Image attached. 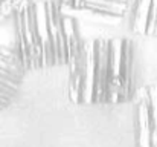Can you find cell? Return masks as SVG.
Here are the masks:
<instances>
[{"label":"cell","mask_w":157,"mask_h":147,"mask_svg":"<svg viewBox=\"0 0 157 147\" xmlns=\"http://www.w3.org/2000/svg\"><path fill=\"white\" fill-rule=\"evenodd\" d=\"M110 69V40H95V95L93 103L107 101V84Z\"/></svg>","instance_id":"1"},{"label":"cell","mask_w":157,"mask_h":147,"mask_svg":"<svg viewBox=\"0 0 157 147\" xmlns=\"http://www.w3.org/2000/svg\"><path fill=\"white\" fill-rule=\"evenodd\" d=\"M124 51V39L110 40V69H108V84H107V101L105 103H122L121 88V61Z\"/></svg>","instance_id":"3"},{"label":"cell","mask_w":157,"mask_h":147,"mask_svg":"<svg viewBox=\"0 0 157 147\" xmlns=\"http://www.w3.org/2000/svg\"><path fill=\"white\" fill-rule=\"evenodd\" d=\"M133 51L131 42L124 39V51L121 61V88H122V101L131 97L133 91Z\"/></svg>","instance_id":"8"},{"label":"cell","mask_w":157,"mask_h":147,"mask_svg":"<svg viewBox=\"0 0 157 147\" xmlns=\"http://www.w3.org/2000/svg\"><path fill=\"white\" fill-rule=\"evenodd\" d=\"M148 97H150V113H151V143L153 147H157V86H153L148 89Z\"/></svg>","instance_id":"10"},{"label":"cell","mask_w":157,"mask_h":147,"mask_svg":"<svg viewBox=\"0 0 157 147\" xmlns=\"http://www.w3.org/2000/svg\"><path fill=\"white\" fill-rule=\"evenodd\" d=\"M151 113H150V97L148 91L137 104V144L139 147H153L151 143Z\"/></svg>","instance_id":"7"},{"label":"cell","mask_w":157,"mask_h":147,"mask_svg":"<svg viewBox=\"0 0 157 147\" xmlns=\"http://www.w3.org/2000/svg\"><path fill=\"white\" fill-rule=\"evenodd\" d=\"M117 2H125V3H130V0H117Z\"/></svg>","instance_id":"12"},{"label":"cell","mask_w":157,"mask_h":147,"mask_svg":"<svg viewBox=\"0 0 157 147\" xmlns=\"http://www.w3.org/2000/svg\"><path fill=\"white\" fill-rule=\"evenodd\" d=\"M150 11H151V0H136L133 3L131 25H133L134 32H137V34H147L148 32Z\"/></svg>","instance_id":"9"},{"label":"cell","mask_w":157,"mask_h":147,"mask_svg":"<svg viewBox=\"0 0 157 147\" xmlns=\"http://www.w3.org/2000/svg\"><path fill=\"white\" fill-rule=\"evenodd\" d=\"M48 6V18H49V31L52 48L55 52V63H67L66 55V39L63 29V14H61V2L59 0H49L46 2Z\"/></svg>","instance_id":"5"},{"label":"cell","mask_w":157,"mask_h":147,"mask_svg":"<svg viewBox=\"0 0 157 147\" xmlns=\"http://www.w3.org/2000/svg\"><path fill=\"white\" fill-rule=\"evenodd\" d=\"M82 55H84V77H82L81 103L90 104L93 103V95H95V40L82 43Z\"/></svg>","instance_id":"6"},{"label":"cell","mask_w":157,"mask_h":147,"mask_svg":"<svg viewBox=\"0 0 157 147\" xmlns=\"http://www.w3.org/2000/svg\"><path fill=\"white\" fill-rule=\"evenodd\" d=\"M148 35H157V0H151L150 22H148Z\"/></svg>","instance_id":"11"},{"label":"cell","mask_w":157,"mask_h":147,"mask_svg":"<svg viewBox=\"0 0 157 147\" xmlns=\"http://www.w3.org/2000/svg\"><path fill=\"white\" fill-rule=\"evenodd\" d=\"M34 14H35V28L38 34V42L43 52V67H49L55 63V52L52 48L51 31H49V18H48V6L44 0H32Z\"/></svg>","instance_id":"4"},{"label":"cell","mask_w":157,"mask_h":147,"mask_svg":"<svg viewBox=\"0 0 157 147\" xmlns=\"http://www.w3.org/2000/svg\"><path fill=\"white\" fill-rule=\"evenodd\" d=\"M21 28L28 46V54H29V69L31 71L40 69L43 67V52H41L37 28H35V14H34L32 3L21 11Z\"/></svg>","instance_id":"2"}]
</instances>
